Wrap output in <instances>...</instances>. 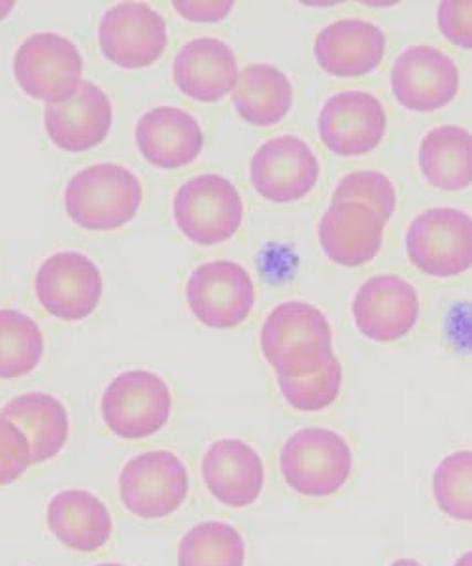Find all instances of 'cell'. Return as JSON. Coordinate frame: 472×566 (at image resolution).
Wrapping results in <instances>:
<instances>
[{
  "instance_id": "obj_1",
  "label": "cell",
  "mask_w": 472,
  "mask_h": 566,
  "mask_svg": "<svg viewBox=\"0 0 472 566\" xmlns=\"http://www.w3.org/2000/svg\"><path fill=\"white\" fill-rule=\"evenodd\" d=\"M259 346L276 376L304 378L333 357V327L322 310L303 301H287L266 316Z\"/></svg>"
},
{
  "instance_id": "obj_2",
  "label": "cell",
  "mask_w": 472,
  "mask_h": 566,
  "mask_svg": "<svg viewBox=\"0 0 472 566\" xmlns=\"http://www.w3.org/2000/svg\"><path fill=\"white\" fill-rule=\"evenodd\" d=\"M280 472L293 493L329 499L343 491L354 474V451L340 432L304 427L282 446Z\"/></svg>"
},
{
  "instance_id": "obj_3",
  "label": "cell",
  "mask_w": 472,
  "mask_h": 566,
  "mask_svg": "<svg viewBox=\"0 0 472 566\" xmlns=\"http://www.w3.org/2000/svg\"><path fill=\"white\" fill-rule=\"evenodd\" d=\"M138 176L116 163H98L72 176L65 189L69 218L85 231H117L143 207Z\"/></svg>"
},
{
  "instance_id": "obj_4",
  "label": "cell",
  "mask_w": 472,
  "mask_h": 566,
  "mask_svg": "<svg viewBox=\"0 0 472 566\" xmlns=\"http://www.w3.org/2000/svg\"><path fill=\"white\" fill-rule=\"evenodd\" d=\"M189 488L188 467L169 450L138 453L124 464L117 478L124 509L144 522L175 515L188 501Z\"/></svg>"
},
{
  "instance_id": "obj_5",
  "label": "cell",
  "mask_w": 472,
  "mask_h": 566,
  "mask_svg": "<svg viewBox=\"0 0 472 566\" xmlns=\"http://www.w3.org/2000/svg\"><path fill=\"white\" fill-rule=\"evenodd\" d=\"M172 392L167 381L151 370H125L106 386L101 416L106 429L122 440L156 437L169 423Z\"/></svg>"
},
{
  "instance_id": "obj_6",
  "label": "cell",
  "mask_w": 472,
  "mask_h": 566,
  "mask_svg": "<svg viewBox=\"0 0 472 566\" xmlns=\"http://www.w3.org/2000/svg\"><path fill=\"white\" fill-rule=\"evenodd\" d=\"M172 216L178 231L193 244L220 245L239 232L244 205L233 181L220 175H201L176 191Z\"/></svg>"
},
{
  "instance_id": "obj_7",
  "label": "cell",
  "mask_w": 472,
  "mask_h": 566,
  "mask_svg": "<svg viewBox=\"0 0 472 566\" xmlns=\"http://www.w3.org/2000/svg\"><path fill=\"white\" fill-rule=\"evenodd\" d=\"M84 59L72 40L57 33H36L13 53V76L27 97L61 104L80 90Z\"/></svg>"
},
{
  "instance_id": "obj_8",
  "label": "cell",
  "mask_w": 472,
  "mask_h": 566,
  "mask_svg": "<svg viewBox=\"0 0 472 566\" xmlns=\"http://www.w3.org/2000/svg\"><path fill=\"white\" fill-rule=\"evenodd\" d=\"M407 255L418 271L455 277L472 269V216L460 208H429L408 227Z\"/></svg>"
},
{
  "instance_id": "obj_9",
  "label": "cell",
  "mask_w": 472,
  "mask_h": 566,
  "mask_svg": "<svg viewBox=\"0 0 472 566\" xmlns=\"http://www.w3.org/2000/svg\"><path fill=\"white\" fill-rule=\"evenodd\" d=\"M34 293L50 316L61 322H84L103 298V274L84 253L59 251L40 264Z\"/></svg>"
},
{
  "instance_id": "obj_10",
  "label": "cell",
  "mask_w": 472,
  "mask_h": 566,
  "mask_svg": "<svg viewBox=\"0 0 472 566\" xmlns=\"http://www.w3.org/2000/svg\"><path fill=\"white\" fill-rule=\"evenodd\" d=\"M191 314L208 328H234L247 322L255 306L250 272L234 261H210L195 269L186 285Z\"/></svg>"
},
{
  "instance_id": "obj_11",
  "label": "cell",
  "mask_w": 472,
  "mask_h": 566,
  "mask_svg": "<svg viewBox=\"0 0 472 566\" xmlns=\"http://www.w3.org/2000/svg\"><path fill=\"white\" fill-rule=\"evenodd\" d=\"M98 45L104 57L124 71L156 65L169 45L161 13L146 2H122L106 10L98 23Z\"/></svg>"
},
{
  "instance_id": "obj_12",
  "label": "cell",
  "mask_w": 472,
  "mask_h": 566,
  "mask_svg": "<svg viewBox=\"0 0 472 566\" xmlns=\"http://www.w3.org/2000/svg\"><path fill=\"white\" fill-rule=\"evenodd\" d=\"M319 175L322 167L311 144L295 135L269 138L250 161L253 189L272 205H292L308 197Z\"/></svg>"
},
{
  "instance_id": "obj_13",
  "label": "cell",
  "mask_w": 472,
  "mask_h": 566,
  "mask_svg": "<svg viewBox=\"0 0 472 566\" xmlns=\"http://www.w3.org/2000/svg\"><path fill=\"white\" fill-rule=\"evenodd\" d=\"M389 84L397 103L416 114L447 108L458 97L460 66L433 45H410L395 59Z\"/></svg>"
},
{
  "instance_id": "obj_14",
  "label": "cell",
  "mask_w": 472,
  "mask_h": 566,
  "mask_svg": "<svg viewBox=\"0 0 472 566\" xmlns=\"http://www.w3.org/2000/svg\"><path fill=\"white\" fill-rule=\"evenodd\" d=\"M388 130V114L380 98L367 91H343L325 101L317 117L319 140L337 157L375 151Z\"/></svg>"
},
{
  "instance_id": "obj_15",
  "label": "cell",
  "mask_w": 472,
  "mask_h": 566,
  "mask_svg": "<svg viewBox=\"0 0 472 566\" xmlns=\"http://www.w3.org/2000/svg\"><path fill=\"white\" fill-rule=\"evenodd\" d=\"M352 316L367 340L391 344L418 325L420 296L412 283L395 274H378L363 282L354 295Z\"/></svg>"
},
{
  "instance_id": "obj_16",
  "label": "cell",
  "mask_w": 472,
  "mask_h": 566,
  "mask_svg": "<svg viewBox=\"0 0 472 566\" xmlns=\"http://www.w3.org/2000/svg\"><path fill=\"white\" fill-rule=\"evenodd\" d=\"M201 478L208 493L227 509H250L265 490V463L244 440L221 438L204 451Z\"/></svg>"
},
{
  "instance_id": "obj_17",
  "label": "cell",
  "mask_w": 472,
  "mask_h": 566,
  "mask_svg": "<svg viewBox=\"0 0 472 566\" xmlns=\"http://www.w3.org/2000/svg\"><path fill=\"white\" fill-rule=\"evenodd\" d=\"M112 122L111 98L90 80H84L69 101L50 104L44 112V127L50 140L71 154L101 146L111 135Z\"/></svg>"
},
{
  "instance_id": "obj_18",
  "label": "cell",
  "mask_w": 472,
  "mask_h": 566,
  "mask_svg": "<svg viewBox=\"0 0 472 566\" xmlns=\"http://www.w3.org/2000/svg\"><path fill=\"white\" fill-rule=\"evenodd\" d=\"M386 223L359 202H333L319 221V245L331 263L357 269L382 251Z\"/></svg>"
},
{
  "instance_id": "obj_19",
  "label": "cell",
  "mask_w": 472,
  "mask_h": 566,
  "mask_svg": "<svg viewBox=\"0 0 472 566\" xmlns=\"http://www.w3.org/2000/svg\"><path fill=\"white\" fill-rule=\"evenodd\" d=\"M135 140L146 163L161 170L188 167L204 148L201 123L176 106H157L143 114Z\"/></svg>"
},
{
  "instance_id": "obj_20",
  "label": "cell",
  "mask_w": 472,
  "mask_h": 566,
  "mask_svg": "<svg viewBox=\"0 0 472 566\" xmlns=\"http://www.w3.org/2000/svg\"><path fill=\"white\" fill-rule=\"evenodd\" d=\"M386 34L380 27L359 18L333 21L314 42L319 69L335 77L367 76L382 65Z\"/></svg>"
},
{
  "instance_id": "obj_21",
  "label": "cell",
  "mask_w": 472,
  "mask_h": 566,
  "mask_svg": "<svg viewBox=\"0 0 472 566\" xmlns=\"http://www.w3.org/2000/svg\"><path fill=\"white\" fill-rule=\"evenodd\" d=\"M239 76V61L233 48L214 36L188 42L172 65L176 87L197 103H218L225 98L233 93Z\"/></svg>"
},
{
  "instance_id": "obj_22",
  "label": "cell",
  "mask_w": 472,
  "mask_h": 566,
  "mask_svg": "<svg viewBox=\"0 0 472 566\" xmlns=\"http://www.w3.org/2000/svg\"><path fill=\"white\" fill-rule=\"evenodd\" d=\"M45 523L55 541L76 554L101 552L114 533L111 510L87 490H63L48 502Z\"/></svg>"
},
{
  "instance_id": "obj_23",
  "label": "cell",
  "mask_w": 472,
  "mask_h": 566,
  "mask_svg": "<svg viewBox=\"0 0 472 566\" xmlns=\"http://www.w3.org/2000/svg\"><path fill=\"white\" fill-rule=\"evenodd\" d=\"M0 413L12 419L25 432L34 464L50 463L69 444L71 418L66 406L55 395L25 392L8 400Z\"/></svg>"
},
{
  "instance_id": "obj_24",
  "label": "cell",
  "mask_w": 472,
  "mask_h": 566,
  "mask_svg": "<svg viewBox=\"0 0 472 566\" xmlns=\"http://www.w3.org/2000/svg\"><path fill=\"white\" fill-rule=\"evenodd\" d=\"M292 80L279 66L255 63L240 71L231 98L240 119L253 127H274L293 108Z\"/></svg>"
},
{
  "instance_id": "obj_25",
  "label": "cell",
  "mask_w": 472,
  "mask_h": 566,
  "mask_svg": "<svg viewBox=\"0 0 472 566\" xmlns=\"http://www.w3.org/2000/svg\"><path fill=\"white\" fill-rule=\"evenodd\" d=\"M418 167L429 186L448 193L472 186V133L460 125H440L423 136Z\"/></svg>"
},
{
  "instance_id": "obj_26",
  "label": "cell",
  "mask_w": 472,
  "mask_h": 566,
  "mask_svg": "<svg viewBox=\"0 0 472 566\" xmlns=\"http://www.w3.org/2000/svg\"><path fill=\"white\" fill-rule=\"evenodd\" d=\"M247 538L231 523L208 520L183 534L176 566H247Z\"/></svg>"
},
{
  "instance_id": "obj_27",
  "label": "cell",
  "mask_w": 472,
  "mask_h": 566,
  "mask_svg": "<svg viewBox=\"0 0 472 566\" xmlns=\"http://www.w3.org/2000/svg\"><path fill=\"white\" fill-rule=\"evenodd\" d=\"M42 328L20 310H0V380H18L36 370L44 357Z\"/></svg>"
},
{
  "instance_id": "obj_28",
  "label": "cell",
  "mask_w": 472,
  "mask_h": 566,
  "mask_svg": "<svg viewBox=\"0 0 472 566\" xmlns=\"http://www.w3.org/2000/svg\"><path fill=\"white\" fill-rule=\"evenodd\" d=\"M431 495L448 520L472 523V450L453 451L437 464Z\"/></svg>"
},
{
  "instance_id": "obj_29",
  "label": "cell",
  "mask_w": 472,
  "mask_h": 566,
  "mask_svg": "<svg viewBox=\"0 0 472 566\" xmlns=\"http://www.w3.org/2000/svg\"><path fill=\"white\" fill-rule=\"evenodd\" d=\"M279 378V389L285 402L295 408L297 412H324L337 402L343 392V365L337 357L319 368L317 373L308 374L304 378Z\"/></svg>"
},
{
  "instance_id": "obj_30",
  "label": "cell",
  "mask_w": 472,
  "mask_h": 566,
  "mask_svg": "<svg viewBox=\"0 0 472 566\" xmlns=\"http://www.w3.org/2000/svg\"><path fill=\"white\" fill-rule=\"evenodd\" d=\"M333 202H359L373 208L384 223L394 218L397 191L394 181L378 170H356L344 176L333 191Z\"/></svg>"
},
{
  "instance_id": "obj_31",
  "label": "cell",
  "mask_w": 472,
  "mask_h": 566,
  "mask_svg": "<svg viewBox=\"0 0 472 566\" xmlns=\"http://www.w3.org/2000/svg\"><path fill=\"white\" fill-rule=\"evenodd\" d=\"M33 464V450L25 432L0 413V488L18 482Z\"/></svg>"
},
{
  "instance_id": "obj_32",
  "label": "cell",
  "mask_w": 472,
  "mask_h": 566,
  "mask_svg": "<svg viewBox=\"0 0 472 566\" xmlns=\"http://www.w3.org/2000/svg\"><path fill=\"white\" fill-rule=\"evenodd\" d=\"M437 23L450 44L472 50V0H444L437 12Z\"/></svg>"
},
{
  "instance_id": "obj_33",
  "label": "cell",
  "mask_w": 472,
  "mask_h": 566,
  "mask_svg": "<svg viewBox=\"0 0 472 566\" xmlns=\"http://www.w3.org/2000/svg\"><path fill=\"white\" fill-rule=\"evenodd\" d=\"M176 12L180 13L183 20L191 23H220L225 20L229 13L233 12L234 2L221 0V2H172Z\"/></svg>"
},
{
  "instance_id": "obj_34",
  "label": "cell",
  "mask_w": 472,
  "mask_h": 566,
  "mask_svg": "<svg viewBox=\"0 0 472 566\" xmlns=\"http://www.w3.org/2000/svg\"><path fill=\"white\" fill-rule=\"evenodd\" d=\"M15 2L12 0H0V21L7 20L8 15L13 12Z\"/></svg>"
},
{
  "instance_id": "obj_35",
  "label": "cell",
  "mask_w": 472,
  "mask_h": 566,
  "mask_svg": "<svg viewBox=\"0 0 472 566\" xmlns=\"http://www.w3.org/2000/svg\"><path fill=\"white\" fill-rule=\"evenodd\" d=\"M452 566H472V549H469L465 554H461L458 559L453 560Z\"/></svg>"
},
{
  "instance_id": "obj_36",
  "label": "cell",
  "mask_w": 472,
  "mask_h": 566,
  "mask_svg": "<svg viewBox=\"0 0 472 566\" xmlns=\"http://www.w3.org/2000/svg\"><path fill=\"white\" fill-rule=\"evenodd\" d=\"M389 566H423L420 560L410 559V557H401V559H395Z\"/></svg>"
},
{
  "instance_id": "obj_37",
  "label": "cell",
  "mask_w": 472,
  "mask_h": 566,
  "mask_svg": "<svg viewBox=\"0 0 472 566\" xmlns=\"http://www.w3.org/2000/svg\"><path fill=\"white\" fill-rule=\"evenodd\" d=\"M93 566H127V565H124V563H98V565H93Z\"/></svg>"
}]
</instances>
